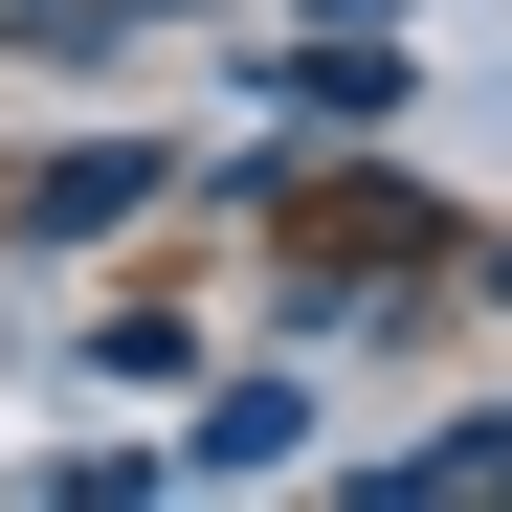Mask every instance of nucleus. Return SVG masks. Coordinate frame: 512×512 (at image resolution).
<instances>
[{
    "label": "nucleus",
    "instance_id": "f257e3e1",
    "mask_svg": "<svg viewBox=\"0 0 512 512\" xmlns=\"http://www.w3.org/2000/svg\"><path fill=\"white\" fill-rule=\"evenodd\" d=\"M401 490H512V423H490V446H446V468H401Z\"/></svg>",
    "mask_w": 512,
    "mask_h": 512
}]
</instances>
